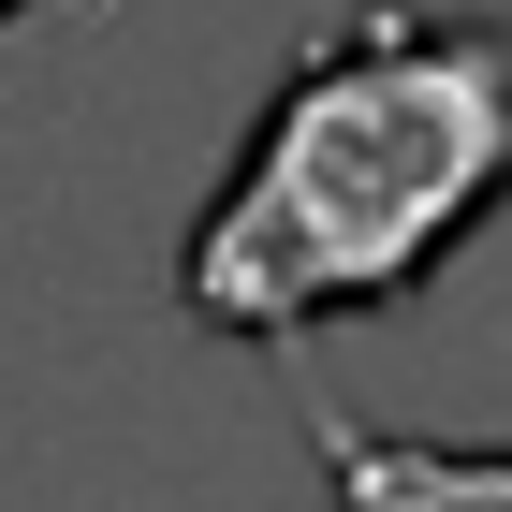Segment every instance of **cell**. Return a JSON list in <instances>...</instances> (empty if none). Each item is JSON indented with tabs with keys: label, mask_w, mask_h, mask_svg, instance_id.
I'll use <instances>...</instances> for the list:
<instances>
[{
	"label": "cell",
	"mask_w": 512,
	"mask_h": 512,
	"mask_svg": "<svg viewBox=\"0 0 512 512\" xmlns=\"http://www.w3.org/2000/svg\"><path fill=\"white\" fill-rule=\"evenodd\" d=\"M0 15H30V0H0Z\"/></svg>",
	"instance_id": "3957f363"
},
{
	"label": "cell",
	"mask_w": 512,
	"mask_h": 512,
	"mask_svg": "<svg viewBox=\"0 0 512 512\" xmlns=\"http://www.w3.org/2000/svg\"><path fill=\"white\" fill-rule=\"evenodd\" d=\"M512 205V30L352 0L278 59L249 147L220 161L176 308L235 352H293L352 308H410Z\"/></svg>",
	"instance_id": "6da1fadb"
},
{
	"label": "cell",
	"mask_w": 512,
	"mask_h": 512,
	"mask_svg": "<svg viewBox=\"0 0 512 512\" xmlns=\"http://www.w3.org/2000/svg\"><path fill=\"white\" fill-rule=\"evenodd\" d=\"M308 454L337 512H512V439H410V425L308 395Z\"/></svg>",
	"instance_id": "7a4b0ae2"
}]
</instances>
